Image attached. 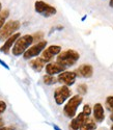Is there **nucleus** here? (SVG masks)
Returning a JSON list of instances; mask_svg holds the SVG:
<instances>
[{
	"instance_id": "1",
	"label": "nucleus",
	"mask_w": 113,
	"mask_h": 130,
	"mask_svg": "<svg viewBox=\"0 0 113 130\" xmlns=\"http://www.w3.org/2000/svg\"><path fill=\"white\" fill-rule=\"evenodd\" d=\"M79 58H80L79 52H77L76 50H73V49H69V50L62 51L58 54L57 58H56V62H58L61 66L67 68V67L74 66L79 60Z\"/></svg>"
},
{
	"instance_id": "2",
	"label": "nucleus",
	"mask_w": 113,
	"mask_h": 130,
	"mask_svg": "<svg viewBox=\"0 0 113 130\" xmlns=\"http://www.w3.org/2000/svg\"><path fill=\"white\" fill-rule=\"evenodd\" d=\"M33 44V37L32 35H25L20 37L16 42L12 48V52L15 56H20L22 54Z\"/></svg>"
},
{
	"instance_id": "3",
	"label": "nucleus",
	"mask_w": 113,
	"mask_h": 130,
	"mask_svg": "<svg viewBox=\"0 0 113 130\" xmlns=\"http://www.w3.org/2000/svg\"><path fill=\"white\" fill-rule=\"evenodd\" d=\"M82 101H83V97L81 95H76V96L71 97L69 101H67V103L63 107L64 116L70 119H73L74 117H76L77 109H78L79 105H81Z\"/></svg>"
},
{
	"instance_id": "4",
	"label": "nucleus",
	"mask_w": 113,
	"mask_h": 130,
	"mask_svg": "<svg viewBox=\"0 0 113 130\" xmlns=\"http://www.w3.org/2000/svg\"><path fill=\"white\" fill-rule=\"evenodd\" d=\"M20 26H21L20 22L16 20H10L8 22H6L2 26V28L0 29V41H5L9 37L15 35L19 30Z\"/></svg>"
},
{
	"instance_id": "5",
	"label": "nucleus",
	"mask_w": 113,
	"mask_h": 130,
	"mask_svg": "<svg viewBox=\"0 0 113 130\" xmlns=\"http://www.w3.org/2000/svg\"><path fill=\"white\" fill-rule=\"evenodd\" d=\"M34 9L37 14H40L43 17H46V18L55 16L56 13H57V10H56V8L53 5L43 1V0H37V1H35Z\"/></svg>"
},
{
	"instance_id": "6",
	"label": "nucleus",
	"mask_w": 113,
	"mask_h": 130,
	"mask_svg": "<svg viewBox=\"0 0 113 130\" xmlns=\"http://www.w3.org/2000/svg\"><path fill=\"white\" fill-rule=\"evenodd\" d=\"M46 46H47V41L43 40V41L36 43V44H34L33 46L29 47L23 54L24 59H31V58L37 57V55H40V54L44 51V49L46 48Z\"/></svg>"
},
{
	"instance_id": "7",
	"label": "nucleus",
	"mask_w": 113,
	"mask_h": 130,
	"mask_svg": "<svg viewBox=\"0 0 113 130\" xmlns=\"http://www.w3.org/2000/svg\"><path fill=\"white\" fill-rule=\"evenodd\" d=\"M72 91L69 86L62 85L54 91V100L57 105H62L71 97Z\"/></svg>"
},
{
	"instance_id": "8",
	"label": "nucleus",
	"mask_w": 113,
	"mask_h": 130,
	"mask_svg": "<svg viewBox=\"0 0 113 130\" xmlns=\"http://www.w3.org/2000/svg\"><path fill=\"white\" fill-rule=\"evenodd\" d=\"M60 52H61V47L59 45H51L44 49V51L42 52L41 58L47 63V62H50L55 55H58Z\"/></svg>"
},
{
	"instance_id": "9",
	"label": "nucleus",
	"mask_w": 113,
	"mask_h": 130,
	"mask_svg": "<svg viewBox=\"0 0 113 130\" xmlns=\"http://www.w3.org/2000/svg\"><path fill=\"white\" fill-rule=\"evenodd\" d=\"M76 78H77V75L74 71H63L60 74H58L57 82L66 86H71L75 83Z\"/></svg>"
},
{
	"instance_id": "10",
	"label": "nucleus",
	"mask_w": 113,
	"mask_h": 130,
	"mask_svg": "<svg viewBox=\"0 0 113 130\" xmlns=\"http://www.w3.org/2000/svg\"><path fill=\"white\" fill-rule=\"evenodd\" d=\"M76 73L77 76L79 77H84V78H89L92 76L93 74V68L91 64H88V63H84L81 64L76 71H74Z\"/></svg>"
},
{
	"instance_id": "11",
	"label": "nucleus",
	"mask_w": 113,
	"mask_h": 130,
	"mask_svg": "<svg viewBox=\"0 0 113 130\" xmlns=\"http://www.w3.org/2000/svg\"><path fill=\"white\" fill-rule=\"evenodd\" d=\"M45 69H46V73L48 75H52V76H54V75L56 74H60L61 72L65 71V67L61 66L60 63L58 62H48L46 66H45Z\"/></svg>"
},
{
	"instance_id": "12",
	"label": "nucleus",
	"mask_w": 113,
	"mask_h": 130,
	"mask_svg": "<svg viewBox=\"0 0 113 130\" xmlns=\"http://www.w3.org/2000/svg\"><path fill=\"white\" fill-rule=\"evenodd\" d=\"M20 37H21V35L19 34V32H16L15 35H13L12 37H9L7 40H5L4 44H3L1 47H0V51L3 52V53H5V54H7V53L9 52V50L13 48L15 42H16Z\"/></svg>"
},
{
	"instance_id": "13",
	"label": "nucleus",
	"mask_w": 113,
	"mask_h": 130,
	"mask_svg": "<svg viewBox=\"0 0 113 130\" xmlns=\"http://www.w3.org/2000/svg\"><path fill=\"white\" fill-rule=\"evenodd\" d=\"M93 118L98 123H101L104 121L105 119V111H104V107L101 103H97L93 106Z\"/></svg>"
},
{
	"instance_id": "14",
	"label": "nucleus",
	"mask_w": 113,
	"mask_h": 130,
	"mask_svg": "<svg viewBox=\"0 0 113 130\" xmlns=\"http://www.w3.org/2000/svg\"><path fill=\"white\" fill-rule=\"evenodd\" d=\"M87 117H85L82 112L79 113L76 117H74L72 122L70 123V130H79V128H80V126L82 125V123L84 122V120Z\"/></svg>"
},
{
	"instance_id": "15",
	"label": "nucleus",
	"mask_w": 113,
	"mask_h": 130,
	"mask_svg": "<svg viewBox=\"0 0 113 130\" xmlns=\"http://www.w3.org/2000/svg\"><path fill=\"white\" fill-rule=\"evenodd\" d=\"M29 66L35 72H41L45 68V66H46V62H45L41 57H35L29 61Z\"/></svg>"
},
{
	"instance_id": "16",
	"label": "nucleus",
	"mask_w": 113,
	"mask_h": 130,
	"mask_svg": "<svg viewBox=\"0 0 113 130\" xmlns=\"http://www.w3.org/2000/svg\"><path fill=\"white\" fill-rule=\"evenodd\" d=\"M96 128H97L96 122L92 120V119H90L88 117V118H86L84 120V122L80 126L79 130H96Z\"/></svg>"
},
{
	"instance_id": "17",
	"label": "nucleus",
	"mask_w": 113,
	"mask_h": 130,
	"mask_svg": "<svg viewBox=\"0 0 113 130\" xmlns=\"http://www.w3.org/2000/svg\"><path fill=\"white\" fill-rule=\"evenodd\" d=\"M43 81H44L45 84H47V85H52V84H55L56 82H57V78H55L54 76H52V75L46 74L43 77Z\"/></svg>"
},
{
	"instance_id": "18",
	"label": "nucleus",
	"mask_w": 113,
	"mask_h": 130,
	"mask_svg": "<svg viewBox=\"0 0 113 130\" xmlns=\"http://www.w3.org/2000/svg\"><path fill=\"white\" fill-rule=\"evenodd\" d=\"M8 16H9V10L8 9L1 10V13H0V29H1L2 26L5 24V21L8 18Z\"/></svg>"
},
{
	"instance_id": "19",
	"label": "nucleus",
	"mask_w": 113,
	"mask_h": 130,
	"mask_svg": "<svg viewBox=\"0 0 113 130\" xmlns=\"http://www.w3.org/2000/svg\"><path fill=\"white\" fill-rule=\"evenodd\" d=\"M105 104H106V107H107V109H108V110L113 111V96H109V97H107Z\"/></svg>"
},
{
	"instance_id": "20",
	"label": "nucleus",
	"mask_w": 113,
	"mask_h": 130,
	"mask_svg": "<svg viewBox=\"0 0 113 130\" xmlns=\"http://www.w3.org/2000/svg\"><path fill=\"white\" fill-rule=\"evenodd\" d=\"M77 91L79 94H81V95H85L87 93V85L85 83H81V84H79L78 85V88H77Z\"/></svg>"
},
{
	"instance_id": "21",
	"label": "nucleus",
	"mask_w": 113,
	"mask_h": 130,
	"mask_svg": "<svg viewBox=\"0 0 113 130\" xmlns=\"http://www.w3.org/2000/svg\"><path fill=\"white\" fill-rule=\"evenodd\" d=\"M32 37H33V43L34 42H41V41H43L42 39L44 38V34L43 32H41V31H39V32H36V34H34V35H32Z\"/></svg>"
},
{
	"instance_id": "22",
	"label": "nucleus",
	"mask_w": 113,
	"mask_h": 130,
	"mask_svg": "<svg viewBox=\"0 0 113 130\" xmlns=\"http://www.w3.org/2000/svg\"><path fill=\"white\" fill-rule=\"evenodd\" d=\"M82 113L85 116V117H89L90 116V113H91V107H90L88 104H86V105H84L83 106V110H82Z\"/></svg>"
},
{
	"instance_id": "23",
	"label": "nucleus",
	"mask_w": 113,
	"mask_h": 130,
	"mask_svg": "<svg viewBox=\"0 0 113 130\" xmlns=\"http://www.w3.org/2000/svg\"><path fill=\"white\" fill-rule=\"evenodd\" d=\"M6 110V103L2 100H0V115L3 113Z\"/></svg>"
},
{
	"instance_id": "24",
	"label": "nucleus",
	"mask_w": 113,
	"mask_h": 130,
	"mask_svg": "<svg viewBox=\"0 0 113 130\" xmlns=\"http://www.w3.org/2000/svg\"><path fill=\"white\" fill-rule=\"evenodd\" d=\"M0 130H14V128H12V127H4V126H2V127H0Z\"/></svg>"
},
{
	"instance_id": "25",
	"label": "nucleus",
	"mask_w": 113,
	"mask_h": 130,
	"mask_svg": "<svg viewBox=\"0 0 113 130\" xmlns=\"http://www.w3.org/2000/svg\"><path fill=\"white\" fill-rule=\"evenodd\" d=\"M0 63H1V64H2V66H3L4 68H5V69H7V70L9 69V67L7 66V64H6V63H5V62H4L3 60H1V59H0Z\"/></svg>"
},
{
	"instance_id": "26",
	"label": "nucleus",
	"mask_w": 113,
	"mask_h": 130,
	"mask_svg": "<svg viewBox=\"0 0 113 130\" xmlns=\"http://www.w3.org/2000/svg\"><path fill=\"white\" fill-rule=\"evenodd\" d=\"M109 5L113 8V0H110V2H109Z\"/></svg>"
},
{
	"instance_id": "27",
	"label": "nucleus",
	"mask_w": 113,
	"mask_h": 130,
	"mask_svg": "<svg viewBox=\"0 0 113 130\" xmlns=\"http://www.w3.org/2000/svg\"><path fill=\"white\" fill-rule=\"evenodd\" d=\"M3 124H4V123H3V121H2V119H0V127H2Z\"/></svg>"
},
{
	"instance_id": "28",
	"label": "nucleus",
	"mask_w": 113,
	"mask_h": 130,
	"mask_svg": "<svg viewBox=\"0 0 113 130\" xmlns=\"http://www.w3.org/2000/svg\"><path fill=\"white\" fill-rule=\"evenodd\" d=\"M54 129H55V130H61V129H60L58 126H56V125H54Z\"/></svg>"
},
{
	"instance_id": "29",
	"label": "nucleus",
	"mask_w": 113,
	"mask_h": 130,
	"mask_svg": "<svg viewBox=\"0 0 113 130\" xmlns=\"http://www.w3.org/2000/svg\"><path fill=\"white\" fill-rule=\"evenodd\" d=\"M1 10H2V4H1V2H0V13H1Z\"/></svg>"
},
{
	"instance_id": "30",
	"label": "nucleus",
	"mask_w": 113,
	"mask_h": 130,
	"mask_svg": "<svg viewBox=\"0 0 113 130\" xmlns=\"http://www.w3.org/2000/svg\"><path fill=\"white\" fill-rule=\"evenodd\" d=\"M110 119H111V121H112V122H113V113H112V115H111V116H110Z\"/></svg>"
},
{
	"instance_id": "31",
	"label": "nucleus",
	"mask_w": 113,
	"mask_h": 130,
	"mask_svg": "<svg viewBox=\"0 0 113 130\" xmlns=\"http://www.w3.org/2000/svg\"><path fill=\"white\" fill-rule=\"evenodd\" d=\"M111 130H113V125H112V126H111Z\"/></svg>"
}]
</instances>
